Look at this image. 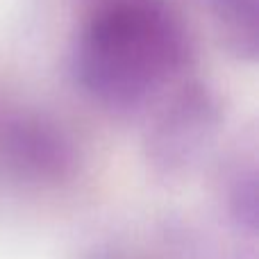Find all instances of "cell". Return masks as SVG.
Segmentation results:
<instances>
[{
	"mask_svg": "<svg viewBox=\"0 0 259 259\" xmlns=\"http://www.w3.org/2000/svg\"><path fill=\"white\" fill-rule=\"evenodd\" d=\"M257 182H255V166L237 164L230 170L225 180V205L230 216L239 228L248 234H255L257 225Z\"/></svg>",
	"mask_w": 259,
	"mask_h": 259,
	"instance_id": "cell-5",
	"label": "cell"
},
{
	"mask_svg": "<svg viewBox=\"0 0 259 259\" xmlns=\"http://www.w3.org/2000/svg\"><path fill=\"white\" fill-rule=\"evenodd\" d=\"M225 48L239 59L257 57V0H200Z\"/></svg>",
	"mask_w": 259,
	"mask_h": 259,
	"instance_id": "cell-4",
	"label": "cell"
},
{
	"mask_svg": "<svg viewBox=\"0 0 259 259\" xmlns=\"http://www.w3.org/2000/svg\"><path fill=\"white\" fill-rule=\"evenodd\" d=\"M193 50L170 0H91L73 41L77 87L109 112H137L187 80Z\"/></svg>",
	"mask_w": 259,
	"mask_h": 259,
	"instance_id": "cell-1",
	"label": "cell"
},
{
	"mask_svg": "<svg viewBox=\"0 0 259 259\" xmlns=\"http://www.w3.org/2000/svg\"><path fill=\"white\" fill-rule=\"evenodd\" d=\"M0 152L16 173L34 178H57L73 161V150L64 134L34 118L9 121L0 132Z\"/></svg>",
	"mask_w": 259,
	"mask_h": 259,
	"instance_id": "cell-3",
	"label": "cell"
},
{
	"mask_svg": "<svg viewBox=\"0 0 259 259\" xmlns=\"http://www.w3.org/2000/svg\"><path fill=\"white\" fill-rule=\"evenodd\" d=\"M223 121V109L211 89L184 80L157 100V114L146 134V152L159 173L189 170L202 155Z\"/></svg>",
	"mask_w": 259,
	"mask_h": 259,
	"instance_id": "cell-2",
	"label": "cell"
}]
</instances>
